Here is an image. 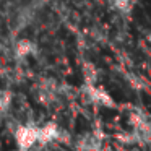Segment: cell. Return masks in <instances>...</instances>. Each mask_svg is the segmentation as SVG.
Segmentation results:
<instances>
[{"label": "cell", "mask_w": 151, "mask_h": 151, "mask_svg": "<svg viewBox=\"0 0 151 151\" xmlns=\"http://www.w3.org/2000/svg\"><path fill=\"white\" fill-rule=\"evenodd\" d=\"M34 52H36V46H34V42L29 39H21V41H18L17 46H15V54H17L18 57H28Z\"/></svg>", "instance_id": "obj_5"}, {"label": "cell", "mask_w": 151, "mask_h": 151, "mask_svg": "<svg viewBox=\"0 0 151 151\" xmlns=\"http://www.w3.org/2000/svg\"><path fill=\"white\" fill-rule=\"evenodd\" d=\"M111 4L114 5L120 13L128 15V13H132V10H133L135 2L133 0H111Z\"/></svg>", "instance_id": "obj_6"}, {"label": "cell", "mask_w": 151, "mask_h": 151, "mask_svg": "<svg viewBox=\"0 0 151 151\" xmlns=\"http://www.w3.org/2000/svg\"><path fill=\"white\" fill-rule=\"evenodd\" d=\"M76 151H102V137L96 132L80 137L76 141Z\"/></svg>", "instance_id": "obj_3"}, {"label": "cell", "mask_w": 151, "mask_h": 151, "mask_svg": "<svg viewBox=\"0 0 151 151\" xmlns=\"http://www.w3.org/2000/svg\"><path fill=\"white\" fill-rule=\"evenodd\" d=\"M15 140L20 151H29L36 143H39V127L36 125H20L15 130Z\"/></svg>", "instance_id": "obj_1"}, {"label": "cell", "mask_w": 151, "mask_h": 151, "mask_svg": "<svg viewBox=\"0 0 151 151\" xmlns=\"http://www.w3.org/2000/svg\"><path fill=\"white\" fill-rule=\"evenodd\" d=\"M83 75H85L86 83H94L96 80H98L96 68H94V65H91V63H86L85 65V68H83Z\"/></svg>", "instance_id": "obj_8"}, {"label": "cell", "mask_w": 151, "mask_h": 151, "mask_svg": "<svg viewBox=\"0 0 151 151\" xmlns=\"http://www.w3.org/2000/svg\"><path fill=\"white\" fill-rule=\"evenodd\" d=\"M83 93H85L86 98L96 106H104V107H114L115 106L114 99H112L102 88L96 86L94 83H86V85L83 86Z\"/></svg>", "instance_id": "obj_2"}, {"label": "cell", "mask_w": 151, "mask_h": 151, "mask_svg": "<svg viewBox=\"0 0 151 151\" xmlns=\"http://www.w3.org/2000/svg\"><path fill=\"white\" fill-rule=\"evenodd\" d=\"M63 132L55 122H49L44 127H39V143L41 145H49L55 140H60Z\"/></svg>", "instance_id": "obj_4"}, {"label": "cell", "mask_w": 151, "mask_h": 151, "mask_svg": "<svg viewBox=\"0 0 151 151\" xmlns=\"http://www.w3.org/2000/svg\"><path fill=\"white\" fill-rule=\"evenodd\" d=\"M12 101H13V96L10 91H5V89H0V114H4L10 109Z\"/></svg>", "instance_id": "obj_7"}]
</instances>
